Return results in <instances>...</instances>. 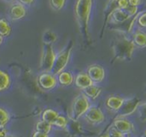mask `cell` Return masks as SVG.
<instances>
[{
	"instance_id": "5bb4252c",
	"label": "cell",
	"mask_w": 146,
	"mask_h": 137,
	"mask_svg": "<svg viewBox=\"0 0 146 137\" xmlns=\"http://www.w3.org/2000/svg\"><path fill=\"white\" fill-rule=\"evenodd\" d=\"M57 76V82L62 86H70L74 82V76L71 72L68 71H62Z\"/></svg>"
},
{
	"instance_id": "6da1fadb",
	"label": "cell",
	"mask_w": 146,
	"mask_h": 137,
	"mask_svg": "<svg viewBox=\"0 0 146 137\" xmlns=\"http://www.w3.org/2000/svg\"><path fill=\"white\" fill-rule=\"evenodd\" d=\"M92 0H76L75 4V17L82 36L89 41V19L92 12Z\"/></svg>"
},
{
	"instance_id": "2e32d148",
	"label": "cell",
	"mask_w": 146,
	"mask_h": 137,
	"mask_svg": "<svg viewBox=\"0 0 146 137\" xmlns=\"http://www.w3.org/2000/svg\"><path fill=\"white\" fill-rule=\"evenodd\" d=\"M130 17L132 16L129 15L124 9H119L113 13L110 19H112V20L114 24H120V23H123L125 20L129 19Z\"/></svg>"
},
{
	"instance_id": "44dd1931",
	"label": "cell",
	"mask_w": 146,
	"mask_h": 137,
	"mask_svg": "<svg viewBox=\"0 0 146 137\" xmlns=\"http://www.w3.org/2000/svg\"><path fill=\"white\" fill-rule=\"evenodd\" d=\"M11 31L12 28L8 20H6L5 19H0V35L3 38H5L10 35Z\"/></svg>"
},
{
	"instance_id": "8992f818",
	"label": "cell",
	"mask_w": 146,
	"mask_h": 137,
	"mask_svg": "<svg viewBox=\"0 0 146 137\" xmlns=\"http://www.w3.org/2000/svg\"><path fill=\"white\" fill-rule=\"evenodd\" d=\"M140 99L137 97H133L123 99L120 108L117 110V118H124L133 114L139 106Z\"/></svg>"
},
{
	"instance_id": "9c48e42d",
	"label": "cell",
	"mask_w": 146,
	"mask_h": 137,
	"mask_svg": "<svg viewBox=\"0 0 146 137\" xmlns=\"http://www.w3.org/2000/svg\"><path fill=\"white\" fill-rule=\"evenodd\" d=\"M85 119L92 124H100L105 120V115L98 107L90 106L84 114Z\"/></svg>"
},
{
	"instance_id": "3957f363",
	"label": "cell",
	"mask_w": 146,
	"mask_h": 137,
	"mask_svg": "<svg viewBox=\"0 0 146 137\" xmlns=\"http://www.w3.org/2000/svg\"><path fill=\"white\" fill-rule=\"evenodd\" d=\"M72 51V44L70 43L63 50H61L58 54L56 55V58L50 71L52 74L56 76L60 72L64 71V69L66 67V66L69 63Z\"/></svg>"
},
{
	"instance_id": "74e56055",
	"label": "cell",
	"mask_w": 146,
	"mask_h": 137,
	"mask_svg": "<svg viewBox=\"0 0 146 137\" xmlns=\"http://www.w3.org/2000/svg\"><path fill=\"white\" fill-rule=\"evenodd\" d=\"M144 137H145V136H144Z\"/></svg>"
},
{
	"instance_id": "4316f807",
	"label": "cell",
	"mask_w": 146,
	"mask_h": 137,
	"mask_svg": "<svg viewBox=\"0 0 146 137\" xmlns=\"http://www.w3.org/2000/svg\"><path fill=\"white\" fill-rule=\"evenodd\" d=\"M137 24L140 28H145L146 26V13L144 12H140L139 15L137 17Z\"/></svg>"
},
{
	"instance_id": "e0dca14e",
	"label": "cell",
	"mask_w": 146,
	"mask_h": 137,
	"mask_svg": "<svg viewBox=\"0 0 146 137\" xmlns=\"http://www.w3.org/2000/svg\"><path fill=\"white\" fill-rule=\"evenodd\" d=\"M82 91L88 98H92V99H96L100 95V93L102 92V88L99 86H97V85H95V83H93L92 85L82 89Z\"/></svg>"
},
{
	"instance_id": "277c9868",
	"label": "cell",
	"mask_w": 146,
	"mask_h": 137,
	"mask_svg": "<svg viewBox=\"0 0 146 137\" xmlns=\"http://www.w3.org/2000/svg\"><path fill=\"white\" fill-rule=\"evenodd\" d=\"M91 104L88 98L84 94L81 93L75 98L71 107V118L73 120H77L82 117L88 111Z\"/></svg>"
},
{
	"instance_id": "7a4b0ae2",
	"label": "cell",
	"mask_w": 146,
	"mask_h": 137,
	"mask_svg": "<svg viewBox=\"0 0 146 137\" xmlns=\"http://www.w3.org/2000/svg\"><path fill=\"white\" fill-rule=\"evenodd\" d=\"M134 49L135 45L133 41L129 39L123 33L115 39L113 44L114 57L118 60H130Z\"/></svg>"
},
{
	"instance_id": "83f0119b",
	"label": "cell",
	"mask_w": 146,
	"mask_h": 137,
	"mask_svg": "<svg viewBox=\"0 0 146 137\" xmlns=\"http://www.w3.org/2000/svg\"><path fill=\"white\" fill-rule=\"evenodd\" d=\"M108 137H125V135L118 132L113 126L108 130Z\"/></svg>"
},
{
	"instance_id": "7402d4cb",
	"label": "cell",
	"mask_w": 146,
	"mask_h": 137,
	"mask_svg": "<svg viewBox=\"0 0 146 137\" xmlns=\"http://www.w3.org/2000/svg\"><path fill=\"white\" fill-rule=\"evenodd\" d=\"M51 129H52V124L48 122L44 121L42 120L37 122L35 125V130L37 131L43 132L45 134H49L51 131Z\"/></svg>"
},
{
	"instance_id": "ffe728a7",
	"label": "cell",
	"mask_w": 146,
	"mask_h": 137,
	"mask_svg": "<svg viewBox=\"0 0 146 137\" xmlns=\"http://www.w3.org/2000/svg\"><path fill=\"white\" fill-rule=\"evenodd\" d=\"M11 84L10 76L4 71L0 69V92L6 91Z\"/></svg>"
},
{
	"instance_id": "4fadbf2b",
	"label": "cell",
	"mask_w": 146,
	"mask_h": 137,
	"mask_svg": "<svg viewBox=\"0 0 146 137\" xmlns=\"http://www.w3.org/2000/svg\"><path fill=\"white\" fill-rule=\"evenodd\" d=\"M74 81H75V85L82 90L93 84L92 81L88 76L87 72H79L76 76Z\"/></svg>"
},
{
	"instance_id": "4dcf8cb0",
	"label": "cell",
	"mask_w": 146,
	"mask_h": 137,
	"mask_svg": "<svg viewBox=\"0 0 146 137\" xmlns=\"http://www.w3.org/2000/svg\"><path fill=\"white\" fill-rule=\"evenodd\" d=\"M32 137H49V134H45V133H43V132H40V131H35Z\"/></svg>"
},
{
	"instance_id": "d6986e66",
	"label": "cell",
	"mask_w": 146,
	"mask_h": 137,
	"mask_svg": "<svg viewBox=\"0 0 146 137\" xmlns=\"http://www.w3.org/2000/svg\"><path fill=\"white\" fill-rule=\"evenodd\" d=\"M58 115L59 114L57 111L51 109V108H47V109L43 111V113L41 114V120L53 124V123L56 120Z\"/></svg>"
},
{
	"instance_id": "1f68e13d",
	"label": "cell",
	"mask_w": 146,
	"mask_h": 137,
	"mask_svg": "<svg viewBox=\"0 0 146 137\" xmlns=\"http://www.w3.org/2000/svg\"><path fill=\"white\" fill-rule=\"evenodd\" d=\"M35 0H18V2L23 5H31L34 3Z\"/></svg>"
},
{
	"instance_id": "d6a6232c",
	"label": "cell",
	"mask_w": 146,
	"mask_h": 137,
	"mask_svg": "<svg viewBox=\"0 0 146 137\" xmlns=\"http://www.w3.org/2000/svg\"><path fill=\"white\" fill-rule=\"evenodd\" d=\"M8 135V131L5 127H0V137H5Z\"/></svg>"
},
{
	"instance_id": "ac0fdd59",
	"label": "cell",
	"mask_w": 146,
	"mask_h": 137,
	"mask_svg": "<svg viewBox=\"0 0 146 137\" xmlns=\"http://www.w3.org/2000/svg\"><path fill=\"white\" fill-rule=\"evenodd\" d=\"M133 42L134 43L135 46H139L140 48H144L146 46V35L145 32L140 31H137L133 36Z\"/></svg>"
},
{
	"instance_id": "7c38bea8",
	"label": "cell",
	"mask_w": 146,
	"mask_h": 137,
	"mask_svg": "<svg viewBox=\"0 0 146 137\" xmlns=\"http://www.w3.org/2000/svg\"><path fill=\"white\" fill-rule=\"evenodd\" d=\"M26 15V9L25 5L18 3L11 6L9 9V17L12 20L17 21L20 20Z\"/></svg>"
},
{
	"instance_id": "e575fe53",
	"label": "cell",
	"mask_w": 146,
	"mask_h": 137,
	"mask_svg": "<svg viewBox=\"0 0 146 137\" xmlns=\"http://www.w3.org/2000/svg\"><path fill=\"white\" fill-rule=\"evenodd\" d=\"M3 39H4V38H3V36L0 35V46L3 44Z\"/></svg>"
},
{
	"instance_id": "836d02e7",
	"label": "cell",
	"mask_w": 146,
	"mask_h": 137,
	"mask_svg": "<svg viewBox=\"0 0 146 137\" xmlns=\"http://www.w3.org/2000/svg\"><path fill=\"white\" fill-rule=\"evenodd\" d=\"M99 137H108V131H106V132H104L102 135H101Z\"/></svg>"
},
{
	"instance_id": "5b68a950",
	"label": "cell",
	"mask_w": 146,
	"mask_h": 137,
	"mask_svg": "<svg viewBox=\"0 0 146 137\" xmlns=\"http://www.w3.org/2000/svg\"><path fill=\"white\" fill-rule=\"evenodd\" d=\"M56 52L52 45H43L40 59V70L43 72H50L56 58Z\"/></svg>"
},
{
	"instance_id": "30bf717a",
	"label": "cell",
	"mask_w": 146,
	"mask_h": 137,
	"mask_svg": "<svg viewBox=\"0 0 146 137\" xmlns=\"http://www.w3.org/2000/svg\"><path fill=\"white\" fill-rule=\"evenodd\" d=\"M87 73L93 83H99V82H102L105 78L104 68L97 64L91 65L88 68Z\"/></svg>"
},
{
	"instance_id": "9a60e30c",
	"label": "cell",
	"mask_w": 146,
	"mask_h": 137,
	"mask_svg": "<svg viewBox=\"0 0 146 137\" xmlns=\"http://www.w3.org/2000/svg\"><path fill=\"white\" fill-rule=\"evenodd\" d=\"M123 99L124 98L119 96H110L109 98H108L106 101V105L110 110L117 112L122 105Z\"/></svg>"
},
{
	"instance_id": "8d00e7d4",
	"label": "cell",
	"mask_w": 146,
	"mask_h": 137,
	"mask_svg": "<svg viewBox=\"0 0 146 137\" xmlns=\"http://www.w3.org/2000/svg\"><path fill=\"white\" fill-rule=\"evenodd\" d=\"M4 1H7V2H11V1H13V0H4Z\"/></svg>"
},
{
	"instance_id": "f546056e",
	"label": "cell",
	"mask_w": 146,
	"mask_h": 137,
	"mask_svg": "<svg viewBox=\"0 0 146 137\" xmlns=\"http://www.w3.org/2000/svg\"><path fill=\"white\" fill-rule=\"evenodd\" d=\"M128 3L130 6L138 7L142 3V0H128Z\"/></svg>"
},
{
	"instance_id": "f1b7e54d",
	"label": "cell",
	"mask_w": 146,
	"mask_h": 137,
	"mask_svg": "<svg viewBox=\"0 0 146 137\" xmlns=\"http://www.w3.org/2000/svg\"><path fill=\"white\" fill-rule=\"evenodd\" d=\"M124 9L126 10V12L130 16L135 15L138 13V7H134V6H130L128 5L126 8H124Z\"/></svg>"
},
{
	"instance_id": "52a82bcc",
	"label": "cell",
	"mask_w": 146,
	"mask_h": 137,
	"mask_svg": "<svg viewBox=\"0 0 146 137\" xmlns=\"http://www.w3.org/2000/svg\"><path fill=\"white\" fill-rule=\"evenodd\" d=\"M128 5H129L128 0H109L103 12L104 23H103V27H102V32L104 31L108 20L110 19V17L113 15V13L116 11L117 9L126 8Z\"/></svg>"
},
{
	"instance_id": "d4e9b609",
	"label": "cell",
	"mask_w": 146,
	"mask_h": 137,
	"mask_svg": "<svg viewBox=\"0 0 146 137\" xmlns=\"http://www.w3.org/2000/svg\"><path fill=\"white\" fill-rule=\"evenodd\" d=\"M67 124H68V120H67V119H66L65 116L60 115V114H59L58 117L56 118V120H55V122L53 123L52 125H55V126H56V127H58V128L64 129V128H66V127L67 126Z\"/></svg>"
},
{
	"instance_id": "8fae6325",
	"label": "cell",
	"mask_w": 146,
	"mask_h": 137,
	"mask_svg": "<svg viewBox=\"0 0 146 137\" xmlns=\"http://www.w3.org/2000/svg\"><path fill=\"white\" fill-rule=\"evenodd\" d=\"M113 127L123 135H129L133 130V124L124 118H117L113 123Z\"/></svg>"
},
{
	"instance_id": "cb8c5ba5",
	"label": "cell",
	"mask_w": 146,
	"mask_h": 137,
	"mask_svg": "<svg viewBox=\"0 0 146 137\" xmlns=\"http://www.w3.org/2000/svg\"><path fill=\"white\" fill-rule=\"evenodd\" d=\"M10 120V115L9 112L3 108L0 107V127H5V125Z\"/></svg>"
},
{
	"instance_id": "ba28073f",
	"label": "cell",
	"mask_w": 146,
	"mask_h": 137,
	"mask_svg": "<svg viewBox=\"0 0 146 137\" xmlns=\"http://www.w3.org/2000/svg\"><path fill=\"white\" fill-rule=\"evenodd\" d=\"M39 85L44 90H51L57 85V78L51 72H42L38 77Z\"/></svg>"
},
{
	"instance_id": "d590c367",
	"label": "cell",
	"mask_w": 146,
	"mask_h": 137,
	"mask_svg": "<svg viewBox=\"0 0 146 137\" xmlns=\"http://www.w3.org/2000/svg\"><path fill=\"white\" fill-rule=\"evenodd\" d=\"M5 137H18V136H12V135H9V134H8V135H7Z\"/></svg>"
},
{
	"instance_id": "603a6c76",
	"label": "cell",
	"mask_w": 146,
	"mask_h": 137,
	"mask_svg": "<svg viewBox=\"0 0 146 137\" xmlns=\"http://www.w3.org/2000/svg\"><path fill=\"white\" fill-rule=\"evenodd\" d=\"M42 41L45 45H52L56 41V35L51 31H45L42 36Z\"/></svg>"
},
{
	"instance_id": "484cf974",
	"label": "cell",
	"mask_w": 146,
	"mask_h": 137,
	"mask_svg": "<svg viewBox=\"0 0 146 137\" xmlns=\"http://www.w3.org/2000/svg\"><path fill=\"white\" fill-rule=\"evenodd\" d=\"M66 0H50V4L51 8L56 11L60 10L66 4Z\"/></svg>"
}]
</instances>
